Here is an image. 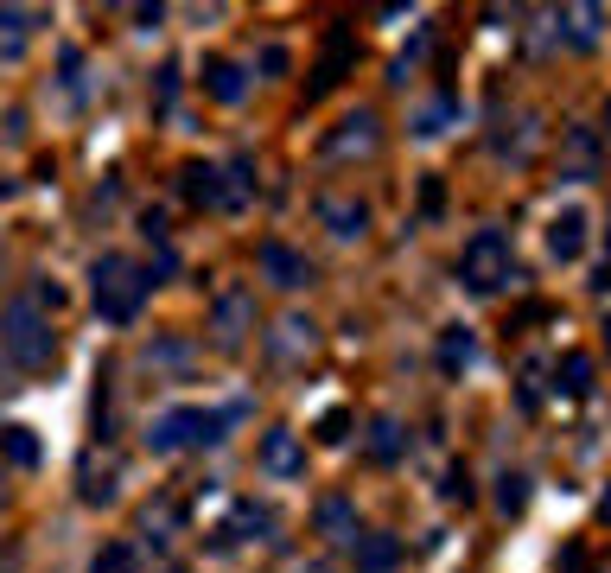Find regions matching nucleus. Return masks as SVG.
Segmentation results:
<instances>
[{"label":"nucleus","mask_w":611,"mask_h":573,"mask_svg":"<svg viewBox=\"0 0 611 573\" xmlns=\"http://www.w3.org/2000/svg\"><path fill=\"white\" fill-rule=\"evenodd\" d=\"M0 351L20 363V370H45V363L58 357V332H51V319L26 300V293L0 306Z\"/></svg>","instance_id":"f257e3e1"},{"label":"nucleus","mask_w":611,"mask_h":573,"mask_svg":"<svg viewBox=\"0 0 611 573\" xmlns=\"http://www.w3.org/2000/svg\"><path fill=\"white\" fill-rule=\"evenodd\" d=\"M90 287H96V312L109 325H134L141 319V300H147V274L128 262V255H96V268H90Z\"/></svg>","instance_id":"f03ea898"},{"label":"nucleus","mask_w":611,"mask_h":573,"mask_svg":"<svg viewBox=\"0 0 611 573\" xmlns=\"http://www.w3.org/2000/svg\"><path fill=\"white\" fill-rule=\"evenodd\" d=\"M459 281H465L471 293H497L503 281H516L510 236H503V230H471L465 255H459Z\"/></svg>","instance_id":"7ed1b4c3"},{"label":"nucleus","mask_w":611,"mask_h":573,"mask_svg":"<svg viewBox=\"0 0 611 573\" xmlns=\"http://www.w3.org/2000/svg\"><path fill=\"white\" fill-rule=\"evenodd\" d=\"M376 147H382V121H376V109H351L338 128L325 134V160H370Z\"/></svg>","instance_id":"20e7f679"},{"label":"nucleus","mask_w":611,"mask_h":573,"mask_svg":"<svg viewBox=\"0 0 611 573\" xmlns=\"http://www.w3.org/2000/svg\"><path fill=\"white\" fill-rule=\"evenodd\" d=\"M211 332H217L223 351H236V344L255 332V293L249 287H223L211 300Z\"/></svg>","instance_id":"39448f33"},{"label":"nucleus","mask_w":611,"mask_h":573,"mask_svg":"<svg viewBox=\"0 0 611 573\" xmlns=\"http://www.w3.org/2000/svg\"><path fill=\"white\" fill-rule=\"evenodd\" d=\"M561 179H573V185L599 179V128H586V121L561 128Z\"/></svg>","instance_id":"423d86ee"},{"label":"nucleus","mask_w":611,"mask_h":573,"mask_svg":"<svg viewBox=\"0 0 611 573\" xmlns=\"http://www.w3.org/2000/svg\"><path fill=\"white\" fill-rule=\"evenodd\" d=\"M255 262H261V274H268V287H281V293H300L312 281V262L300 249H287V242H274V236L255 249Z\"/></svg>","instance_id":"0eeeda50"},{"label":"nucleus","mask_w":611,"mask_h":573,"mask_svg":"<svg viewBox=\"0 0 611 573\" xmlns=\"http://www.w3.org/2000/svg\"><path fill=\"white\" fill-rule=\"evenodd\" d=\"M357 64V39H351V26H331L325 32V58H319V71H312V90L306 96H331L344 83V71Z\"/></svg>","instance_id":"6e6552de"},{"label":"nucleus","mask_w":611,"mask_h":573,"mask_svg":"<svg viewBox=\"0 0 611 573\" xmlns=\"http://www.w3.org/2000/svg\"><path fill=\"white\" fill-rule=\"evenodd\" d=\"M319 223L338 242H357L363 230H370V204L351 198V191H325V198H319Z\"/></svg>","instance_id":"1a4fd4ad"},{"label":"nucleus","mask_w":611,"mask_h":573,"mask_svg":"<svg viewBox=\"0 0 611 573\" xmlns=\"http://www.w3.org/2000/svg\"><path fill=\"white\" fill-rule=\"evenodd\" d=\"M198 440V408H160L147 421V453H179V446H191Z\"/></svg>","instance_id":"9d476101"},{"label":"nucleus","mask_w":611,"mask_h":573,"mask_svg":"<svg viewBox=\"0 0 611 573\" xmlns=\"http://www.w3.org/2000/svg\"><path fill=\"white\" fill-rule=\"evenodd\" d=\"M312 529H319L325 535V542H344V548H351L357 542V503L351 497H344V491H325L319 503H312Z\"/></svg>","instance_id":"9b49d317"},{"label":"nucleus","mask_w":611,"mask_h":573,"mask_svg":"<svg viewBox=\"0 0 611 573\" xmlns=\"http://www.w3.org/2000/svg\"><path fill=\"white\" fill-rule=\"evenodd\" d=\"M586 236H592L586 204H567V211L548 223V255H554V262H580V255H586Z\"/></svg>","instance_id":"f8f14e48"},{"label":"nucleus","mask_w":611,"mask_h":573,"mask_svg":"<svg viewBox=\"0 0 611 573\" xmlns=\"http://www.w3.org/2000/svg\"><path fill=\"white\" fill-rule=\"evenodd\" d=\"M261 472H268V478H300L306 472V446H300V433H293V427L261 433Z\"/></svg>","instance_id":"ddd939ff"},{"label":"nucleus","mask_w":611,"mask_h":573,"mask_svg":"<svg viewBox=\"0 0 611 573\" xmlns=\"http://www.w3.org/2000/svg\"><path fill=\"white\" fill-rule=\"evenodd\" d=\"M230 542H281V535H274V510H261V503H236V516L217 529V548H230Z\"/></svg>","instance_id":"4468645a"},{"label":"nucleus","mask_w":611,"mask_h":573,"mask_svg":"<svg viewBox=\"0 0 611 573\" xmlns=\"http://www.w3.org/2000/svg\"><path fill=\"white\" fill-rule=\"evenodd\" d=\"M363 453H370L376 465H401V453H408V427H401L395 414H376V421H370V440H363Z\"/></svg>","instance_id":"2eb2a0df"},{"label":"nucleus","mask_w":611,"mask_h":573,"mask_svg":"<svg viewBox=\"0 0 611 573\" xmlns=\"http://www.w3.org/2000/svg\"><path fill=\"white\" fill-rule=\"evenodd\" d=\"M179 191H185L191 211H223V179H217V166H185V172H179Z\"/></svg>","instance_id":"dca6fc26"},{"label":"nucleus","mask_w":611,"mask_h":573,"mask_svg":"<svg viewBox=\"0 0 611 573\" xmlns=\"http://www.w3.org/2000/svg\"><path fill=\"white\" fill-rule=\"evenodd\" d=\"M32 26H39V13H32V7H0V58H7V64L32 45Z\"/></svg>","instance_id":"f3484780"},{"label":"nucleus","mask_w":611,"mask_h":573,"mask_svg":"<svg viewBox=\"0 0 611 573\" xmlns=\"http://www.w3.org/2000/svg\"><path fill=\"white\" fill-rule=\"evenodd\" d=\"M115 491H121V472H115V459H83V472H77V497L83 503H115Z\"/></svg>","instance_id":"a211bd4d"},{"label":"nucleus","mask_w":611,"mask_h":573,"mask_svg":"<svg viewBox=\"0 0 611 573\" xmlns=\"http://www.w3.org/2000/svg\"><path fill=\"white\" fill-rule=\"evenodd\" d=\"M217 179H223V211H242V204L255 198V160L249 153H236L230 166H217Z\"/></svg>","instance_id":"6ab92c4d"},{"label":"nucleus","mask_w":611,"mask_h":573,"mask_svg":"<svg viewBox=\"0 0 611 573\" xmlns=\"http://www.w3.org/2000/svg\"><path fill=\"white\" fill-rule=\"evenodd\" d=\"M357 573H395L401 567V542L395 535H357Z\"/></svg>","instance_id":"aec40b11"},{"label":"nucleus","mask_w":611,"mask_h":573,"mask_svg":"<svg viewBox=\"0 0 611 573\" xmlns=\"http://www.w3.org/2000/svg\"><path fill=\"white\" fill-rule=\"evenodd\" d=\"M204 90H211V102H242V64H230V58H204Z\"/></svg>","instance_id":"412c9836"},{"label":"nucleus","mask_w":611,"mask_h":573,"mask_svg":"<svg viewBox=\"0 0 611 573\" xmlns=\"http://www.w3.org/2000/svg\"><path fill=\"white\" fill-rule=\"evenodd\" d=\"M141 363H147V370H166V376H185L191 370V344L185 338H153L141 351Z\"/></svg>","instance_id":"4be33fe9"},{"label":"nucleus","mask_w":611,"mask_h":573,"mask_svg":"<svg viewBox=\"0 0 611 573\" xmlns=\"http://www.w3.org/2000/svg\"><path fill=\"white\" fill-rule=\"evenodd\" d=\"M268 351L281 357V363H293L300 351H312V319H281V325H274V338H268Z\"/></svg>","instance_id":"5701e85b"},{"label":"nucleus","mask_w":611,"mask_h":573,"mask_svg":"<svg viewBox=\"0 0 611 573\" xmlns=\"http://www.w3.org/2000/svg\"><path fill=\"white\" fill-rule=\"evenodd\" d=\"M471 357H478L471 332H465V325H446V332H440V370L459 376V370H471Z\"/></svg>","instance_id":"b1692460"},{"label":"nucleus","mask_w":611,"mask_h":573,"mask_svg":"<svg viewBox=\"0 0 611 573\" xmlns=\"http://www.w3.org/2000/svg\"><path fill=\"white\" fill-rule=\"evenodd\" d=\"M0 459L20 465V472H32V465H39V440H32V427H0Z\"/></svg>","instance_id":"393cba45"},{"label":"nucleus","mask_w":611,"mask_h":573,"mask_svg":"<svg viewBox=\"0 0 611 573\" xmlns=\"http://www.w3.org/2000/svg\"><path fill=\"white\" fill-rule=\"evenodd\" d=\"M554 389H561V395H586L592 389V357L586 351H567L561 370H554Z\"/></svg>","instance_id":"a878e982"},{"label":"nucleus","mask_w":611,"mask_h":573,"mask_svg":"<svg viewBox=\"0 0 611 573\" xmlns=\"http://www.w3.org/2000/svg\"><path fill=\"white\" fill-rule=\"evenodd\" d=\"M90 573H141V554H134V542H109L90 561Z\"/></svg>","instance_id":"bb28decb"},{"label":"nucleus","mask_w":611,"mask_h":573,"mask_svg":"<svg viewBox=\"0 0 611 573\" xmlns=\"http://www.w3.org/2000/svg\"><path fill=\"white\" fill-rule=\"evenodd\" d=\"M599 20H605L599 7H573L567 13V39L580 45V51H592V45H599Z\"/></svg>","instance_id":"cd10ccee"},{"label":"nucleus","mask_w":611,"mask_h":573,"mask_svg":"<svg viewBox=\"0 0 611 573\" xmlns=\"http://www.w3.org/2000/svg\"><path fill=\"white\" fill-rule=\"evenodd\" d=\"M522 503H529V478H522V472H503V478H497V510H503V516H522Z\"/></svg>","instance_id":"c85d7f7f"},{"label":"nucleus","mask_w":611,"mask_h":573,"mask_svg":"<svg viewBox=\"0 0 611 573\" xmlns=\"http://www.w3.org/2000/svg\"><path fill=\"white\" fill-rule=\"evenodd\" d=\"M446 115H452V102H427V109L414 115V134H421V141H433V134L446 128Z\"/></svg>","instance_id":"c756f323"},{"label":"nucleus","mask_w":611,"mask_h":573,"mask_svg":"<svg viewBox=\"0 0 611 573\" xmlns=\"http://www.w3.org/2000/svg\"><path fill=\"white\" fill-rule=\"evenodd\" d=\"M440 211H446V179H421V217L433 223Z\"/></svg>","instance_id":"7c9ffc66"},{"label":"nucleus","mask_w":611,"mask_h":573,"mask_svg":"<svg viewBox=\"0 0 611 573\" xmlns=\"http://www.w3.org/2000/svg\"><path fill=\"white\" fill-rule=\"evenodd\" d=\"M153 102H160V109H172V102H179V64H166V71L153 77Z\"/></svg>","instance_id":"2f4dec72"},{"label":"nucleus","mask_w":611,"mask_h":573,"mask_svg":"<svg viewBox=\"0 0 611 573\" xmlns=\"http://www.w3.org/2000/svg\"><path fill=\"white\" fill-rule=\"evenodd\" d=\"M440 491H446L452 503H471V472H465V465H452V472H446V484H440Z\"/></svg>","instance_id":"473e14b6"},{"label":"nucleus","mask_w":611,"mask_h":573,"mask_svg":"<svg viewBox=\"0 0 611 573\" xmlns=\"http://www.w3.org/2000/svg\"><path fill=\"white\" fill-rule=\"evenodd\" d=\"M287 64H293V58H287L281 45H268V51H261V71H268V77H287Z\"/></svg>","instance_id":"72a5a7b5"},{"label":"nucleus","mask_w":611,"mask_h":573,"mask_svg":"<svg viewBox=\"0 0 611 573\" xmlns=\"http://www.w3.org/2000/svg\"><path fill=\"white\" fill-rule=\"evenodd\" d=\"M344 427H351L344 414H325V421H319V440H325V446H338V440H344Z\"/></svg>","instance_id":"f704fd0d"},{"label":"nucleus","mask_w":611,"mask_h":573,"mask_svg":"<svg viewBox=\"0 0 611 573\" xmlns=\"http://www.w3.org/2000/svg\"><path fill=\"white\" fill-rule=\"evenodd\" d=\"M141 236H147V242H166V217L147 211V217H141Z\"/></svg>","instance_id":"c9c22d12"},{"label":"nucleus","mask_w":611,"mask_h":573,"mask_svg":"<svg viewBox=\"0 0 611 573\" xmlns=\"http://www.w3.org/2000/svg\"><path fill=\"white\" fill-rule=\"evenodd\" d=\"M293 573H331V567L325 561H306V567H293Z\"/></svg>","instance_id":"e433bc0d"},{"label":"nucleus","mask_w":611,"mask_h":573,"mask_svg":"<svg viewBox=\"0 0 611 573\" xmlns=\"http://www.w3.org/2000/svg\"><path fill=\"white\" fill-rule=\"evenodd\" d=\"M7 389H13V382H7V363H0V395H7Z\"/></svg>","instance_id":"4c0bfd02"},{"label":"nucleus","mask_w":611,"mask_h":573,"mask_svg":"<svg viewBox=\"0 0 611 573\" xmlns=\"http://www.w3.org/2000/svg\"><path fill=\"white\" fill-rule=\"evenodd\" d=\"M172 573H179V567H172Z\"/></svg>","instance_id":"58836bf2"}]
</instances>
